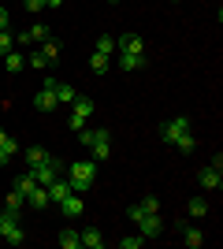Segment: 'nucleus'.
Masks as SVG:
<instances>
[{
  "label": "nucleus",
  "instance_id": "obj_1",
  "mask_svg": "<svg viewBox=\"0 0 223 249\" xmlns=\"http://www.w3.org/2000/svg\"><path fill=\"white\" fill-rule=\"evenodd\" d=\"M78 138H82V145L89 149L97 160H108V156H112V134H108L104 126H97V130H86V126H82Z\"/></svg>",
  "mask_w": 223,
  "mask_h": 249
},
{
  "label": "nucleus",
  "instance_id": "obj_2",
  "mask_svg": "<svg viewBox=\"0 0 223 249\" xmlns=\"http://www.w3.org/2000/svg\"><path fill=\"white\" fill-rule=\"evenodd\" d=\"M67 182H71L74 194H86V190L97 182V164H93V160H78V164H71V178H67Z\"/></svg>",
  "mask_w": 223,
  "mask_h": 249
},
{
  "label": "nucleus",
  "instance_id": "obj_3",
  "mask_svg": "<svg viewBox=\"0 0 223 249\" xmlns=\"http://www.w3.org/2000/svg\"><path fill=\"white\" fill-rule=\"evenodd\" d=\"M0 238L8 242V246H22L26 242V231L19 227V216L8 212V208H0Z\"/></svg>",
  "mask_w": 223,
  "mask_h": 249
},
{
  "label": "nucleus",
  "instance_id": "obj_4",
  "mask_svg": "<svg viewBox=\"0 0 223 249\" xmlns=\"http://www.w3.org/2000/svg\"><path fill=\"white\" fill-rule=\"evenodd\" d=\"M93 112H97V104L89 101V97H82V93H78V97L71 101V115H67V126H71V130H82V126H86V119H89Z\"/></svg>",
  "mask_w": 223,
  "mask_h": 249
},
{
  "label": "nucleus",
  "instance_id": "obj_5",
  "mask_svg": "<svg viewBox=\"0 0 223 249\" xmlns=\"http://www.w3.org/2000/svg\"><path fill=\"white\" fill-rule=\"evenodd\" d=\"M30 171H34V178H37L41 186H49V182H56V178L64 175V160L49 153V160H45V164H37V167H30Z\"/></svg>",
  "mask_w": 223,
  "mask_h": 249
},
{
  "label": "nucleus",
  "instance_id": "obj_6",
  "mask_svg": "<svg viewBox=\"0 0 223 249\" xmlns=\"http://www.w3.org/2000/svg\"><path fill=\"white\" fill-rule=\"evenodd\" d=\"M182 134H190V119H186V115H175V119H168V123L160 126V138H164L168 145H175Z\"/></svg>",
  "mask_w": 223,
  "mask_h": 249
},
{
  "label": "nucleus",
  "instance_id": "obj_7",
  "mask_svg": "<svg viewBox=\"0 0 223 249\" xmlns=\"http://www.w3.org/2000/svg\"><path fill=\"white\" fill-rule=\"evenodd\" d=\"M160 231H164V223H160V212H145V216L138 219V234H141V238H156Z\"/></svg>",
  "mask_w": 223,
  "mask_h": 249
},
{
  "label": "nucleus",
  "instance_id": "obj_8",
  "mask_svg": "<svg viewBox=\"0 0 223 249\" xmlns=\"http://www.w3.org/2000/svg\"><path fill=\"white\" fill-rule=\"evenodd\" d=\"M60 212H64L67 219H78V216L86 212V201H82V194H74V190H71V194H67V197L60 201Z\"/></svg>",
  "mask_w": 223,
  "mask_h": 249
},
{
  "label": "nucleus",
  "instance_id": "obj_9",
  "mask_svg": "<svg viewBox=\"0 0 223 249\" xmlns=\"http://www.w3.org/2000/svg\"><path fill=\"white\" fill-rule=\"evenodd\" d=\"M34 108H37V112H56V108H60V101H56V93H52V86H41V89L34 93Z\"/></svg>",
  "mask_w": 223,
  "mask_h": 249
},
{
  "label": "nucleus",
  "instance_id": "obj_10",
  "mask_svg": "<svg viewBox=\"0 0 223 249\" xmlns=\"http://www.w3.org/2000/svg\"><path fill=\"white\" fill-rule=\"evenodd\" d=\"M220 171H223V167H216V164L201 167V175H197L201 190H220V186H223V175H220Z\"/></svg>",
  "mask_w": 223,
  "mask_h": 249
},
{
  "label": "nucleus",
  "instance_id": "obj_11",
  "mask_svg": "<svg viewBox=\"0 0 223 249\" xmlns=\"http://www.w3.org/2000/svg\"><path fill=\"white\" fill-rule=\"evenodd\" d=\"M49 37H52V34H49V26H41V22H37V26H30V30H22L15 41H22V45H41V41H49Z\"/></svg>",
  "mask_w": 223,
  "mask_h": 249
},
{
  "label": "nucleus",
  "instance_id": "obj_12",
  "mask_svg": "<svg viewBox=\"0 0 223 249\" xmlns=\"http://www.w3.org/2000/svg\"><path fill=\"white\" fill-rule=\"evenodd\" d=\"M116 63L123 71H141V67H145V52H119Z\"/></svg>",
  "mask_w": 223,
  "mask_h": 249
},
{
  "label": "nucleus",
  "instance_id": "obj_13",
  "mask_svg": "<svg viewBox=\"0 0 223 249\" xmlns=\"http://www.w3.org/2000/svg\"><path fill=\"white\" fill-rule=\"evenodd\" d=\"M45 86H52V93H56V101H60V104H71L74 97H78V89H74V86L56 82V78H45Z\"/></svg>",
  "mask_w": 223,
  "mask_h": 249
},
{
  "label": "nucleus",
  "instance_id": "obj_14",
  "mask_svg": "<svg viewBox=\"0 0 223 249\" xmlns=\"http://www.w3.org/2000/svg\"><path fill=\"white\" fill-rule=\"evenodd\" d=\"M45 190H49V205H60V201H64L67 194H71V182H67V178L60 175V178H56V182H49V186H45Z\"/></svg>",
  "mask_w": 223,
  "mask_h": 249
},
{
  "label": "nucleus",
  "instance_id": "obj_15",
  "mask_svg": "<svg viewBox=\"0 0 223 249\" xmlns=\"http://www.w3.org/2000/svg\"><path fill=\"white\" fill-rule=\"evenodd\" d=\"M116 52H145V45H141L138 34H123V37L116 41Z\"/></svg>",
  "mask_w": 223,
  "mask_h": 249
},
{
  "label": "nucleus",
  "instance_id": "obj_16",
  "mask_svg": "<svg viewBox=\"0 0 223 249\" xmlns=\"http://www.w3.org/2000/svg\"><path fill=\"white\" fill-rule=\"evenodd\" d=\"M26 205H30V208H49V190H45L41 182H37V186H34L30 194H26Z\"/></svg>",
  "mask_w": 223,
  "mask_h": 249
},
{
  "label": "nucleus",
  "instance_id": "obj_17",
  "mask_svg": "<svg viewBox=\"0 0 223 249\" xmlns=\"http://www.w3.org/2000/svg\"><path fill=\"white\" fill-rule=\"evenodd\" d=\"M179 231H182V238H186V246H190V249L205 246V234H201V231H197V227H186V219H182V223H179Z\"/></svg>",
  "mask_w": 223,
  "mask_h": 249
},
{
  "label": "nucleus",
  "instance_id": "obj_18",
  "mask_svg": "<svg viewBox=\"0 0 223 249\" xmlns=\"http://www.w3.org/2000/svg\"><path fill=\"white\" fill-rule=\"evenodd\" d=\"M4 208H8V212H15V216H19L22 208H26V194H22V190H15V186H11V194H8V201H4Z\"/></svg>",
  "mask_w": 223,
  "mask_h": 249
},
{
  "label": "nucleus",
  "instance_id": "obj_19",
  "mask_svg": "<svg viewBox=\"0 0 223 249\" xmlns=\"http://www.w3.org/2000/svg\"><path fill=\"white\" fill-rule=\"evenodd\" d=\"M4 67H8V74H19L22 67H26V56H22V52H15V49H11L8 56H4Z\"/></svg>",
  "mask_w": 223,
  "mask_h": 249
},
{
  "label": "nucleus",
  "instance_id": "obj_20",
  "mask_svg": "<svg viewBox=\"0 0 223 249\" xmlns=\"http://www.w3.org/2000/svg\"><path fill=\"white\" fill-rule=\"evenodd\" d=\"M78 242H82L86 249H101V246H104V238H101V231H97V227L82 231V234H78Z\"/></svg>",
  "mask_w": 223,
  "mask_h": 249
},
{
  "label": "nucleus",
  "instance_id": "obj_21",
  "mask_svg": "<svg viewBox=\"0 0 223 249\" xmlns=\"http://www.w3.org/2000/svg\"><path fill=\"white\" fill-rule=\"evenodd\" d=\"M37 52H41V56H45V63H56V60H60V45H56L52 37L37 45Z\"/></svg>",
  "mask_w": 223,
  "mask_h": 249
},
{
  "label": "nucleus",
  "instance_id": "obj_22",
  "mask_svg": "<svg viewBox=\"0 0 223 249\" xmlns=\"http://www.w3.org/2000/svg\"><path fill=\"white\" fill-rule=\"evenodd\" d=\"M93 52H101V56H116V37L101 34V37H97V49H93Z\"/></svg>",
  "mask_w": 223,
  "mask_h": 249
},
{
  "label": "nucleus",
  "instance_id": "obj_23",
  "mask_svg": "<svg viewBox=\"0 0 223 249\" xmlns=\"http://www.w3.org/2000/svg\"><path fill=\"white\" fill-rule=\"evenodd\" d=\"M34 186H37V178H34V171H22V175H15V190H22V194H30Z\"/></svg>",
  "mask_w": 223,
  "mask_h": 249
},
{
  "label": "nucleus",
  "instance_id": "obj_24",
  "mask_svg": "<svg viewBox=\"0 0 223 249\" xmlns=\"http://www.w3.org/2000/svg\"><path fill=\"white\" fill-rule=\"evenodd\" d=\"M108 67H112V56H101V52H93V60H89V71H93V74H104Z\"/></svg>",
  "mask_w": 223,
  "mask_h": 249
},
{
  "label": "nucleus",
  "instance_id": "obj_25",
  "mask_svg": "<svg viewBox=\"0 0 223 249\" xmlns=\"http://www.w3.org/2000/svg\"><path fill=\"white\" fill-rule=\"evenodd\" d=\"M45 160H49V149H41V145H34V149H26V164H30V167L45 164Z\"/></svg>",
  "mask_w": 223,
  "mask_h": 249
},
{
  "label": "nucleus",
  "instance_id": "obj_26",
  "mask_svg": "<svg viewBox=\"0 0 223 249\" xmlns=\"http://www.w3.org/2000/svg\"><path fill=\"white\" fill-rule=\"evenodd\" d=\"M186 212H190L193 219H201V216H208V201H205V197H193L190 205H186Z\"/></svg>",
  "mask_w": 223,
  "mask_h": 249
},
{
  "label": "nucleus",
  "instance_id": "obj_27",
  "mask_svg": "<svg viewBox=\"0 0 223 249\" xmlns=\"http://www.w3.org/2000/svg\"><path fill=\"white\" fill-rule=\"evenodd\" d=\"M60 246H64V249H78V246H82V242H78V231L64 227V231H60Z\"/></svg>",
  "mask_w": 223,
  "mask_h": 249
},
{
  "label": "nucleus",
  "instance_id": "obj_28",
  "mask_svg": "<svg viewBox=\"0 0 223 249\" xmlns=\"http://www.w3.org/2000/svg\"><path fill=\"white\" fill-rule=\"evenodd\" d=\"M26 67H34V71H45V67H49V63H45V56L37 49L30 52V56H26Z\"/></svg>",
  "mask_w": 223,
  "mask_h": 249
},
{
  "label": "nucleus",
  "instance_id": "obj_29",
  "mask_svg": "<svg viewBox=\"0 0 223 249\" xmlns=\"http://www.w3.org/2000/svg\"><path fill=\"white\" fill-rule=\"evenodd\" d=\"M175 149H179V153H193V149H197V142H193V134H182L179 142H175Z\"/></svg>",
  "mask_w": 223,
  "mask_h": 249
},
{
  "label": "nucleus",
  "instance_id": "obj_30",
  "mask_svg": "<svg viewBox=\"0 0 223 249\" xmlns=\"http://www.w3.org/2000/svg\"><path fill=\"white\" fill-rule=\"evenodd\" d=\"M11 49H15V37H11L8 30H0V56H8Z\"/></svg>",
  "mask_w": 223,
  "mask_h": 249
},
{
  "label": "nucleus",
  "instance_id": "obj_31",
  "mask_svg": "<svg viewBox=\"0 0 223 249\" xmlns=\"http://www.w3.org/2000/svg\"><path fill=\"white\" fill-rule=\"evenodd\" d=\"M138 246H145L141 234H134V238H119V249H138Z\"/></svg>",
  "mask_w": 223,
  "mask_h": 249
},
{
  "label": "nucleus",
  "instance_id": "obj_32",
  "mask_svg": "<svg viewBox=\"0 0 223 249\" xmlns=\"http://www.w3.org/2000/svg\"><path fill=\"white\" fill-rule=\"evenodd\" d=\"M0 149H11V153H15V149H19V145H15V138H11L8 130H0Z\"/></svg>",
  "mask_w": 223,
  "mask_h": 249
},
{
  "label": "nucleus",
  "instance_id": "obj_33",
  "mask_svg": "<svg viewBox=\"0 0 223 249\" xmlns=\"http://www.w3.org/2000/svg\"><path fill=\"white\" fill-rule=\"evenodd\" d=\"M127 216H130V219H134V223H138V219H141V216H145V208H141V201H138V205H130V208H127Z\"/></svg>",
  "mask_w": 223,
  "mask_h": 249
},
{
  "label": "nucleus",
  "instance_id": "obj_34",
  "mask_svg": "<svg viewBox=\"0 0 223 249\" xmlns=\"http://www.w3.org/2000/svg\"><path fill=\"white\" fill-rule=\"evenodd\" d=\"M22 4H26V11H34V15L45 11V0H22Z\"/></svg>",
  "mask_w": 223,
  "mask_h": 249
},
{
  "label": "nucleus",
  "instance_id": "obj_35",
  "mask_svg": "<svg viewBox=\"0 0 223 249\" xmlns=\"http://www.w3.org/2000/svg\"><path fill=\"white\" fill-rule=\"evenodd\" d=\"M141 208H145V212H160V201L156 197H145V201H141Z\"/></svg>",
  "mask_w": 223,
  "mask_h": 249
},
{
  "label": "nucleus",
  "instance_id": "obj_36",
  "mask_svg": "<svg viewBox=\"0 0 223 249\" xmlns=\"http://www.w3.org/2000/svg\"><path fill=\"white\" fill-rule=\"evenodd\" d=\"M11 156H15V153H11V149H0V167H4V164H8V160H11Z\"/></svg>",
  "mask_w": 223,
  "mask_h": 249
},
{
  "label": "nucleus",
  "instance_id": "obj_37",
  "mask_svg": "<svg viewBox=\"0 0 223 249\" xmlns=\"http://www.w3.org/2000/svg\"><path fill=\"white\" fill-rule=\"evenodd\" d=\"M0 30H8V8H0Z\"/></svg>",
  "mask_w": 223,
  "mask_h": 249
},
{
  "label": "nucleus",
  "instance_id": "obj_38",
  "mask_svg": "<svg viewBox=\"0 0 223 249\" xmlns=\"http://www.w3.org/2000/svg\"><path fill=\"white\" fill-rule=\"evenodd\" d=\"M45 8H64V0H45Z\"/></svg>",
  "mask_w": 223,
  "mask_h": 249
},
{
  "label": "nucleus",
  "instance_id": "obj_39",
  "mask_svg": "<svg viewBox=\"0 0 223 249\" xmlns=\"http://www.w3.org/2000/svg\"><path fill=\"white\" fill-rule=\"evenodd\" d=\"M112 4H116V0H112Z\"/></svg>",
  "mask_w": 223,
  "mask_h": 249
}]
</instances>
